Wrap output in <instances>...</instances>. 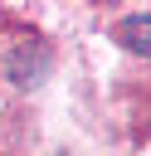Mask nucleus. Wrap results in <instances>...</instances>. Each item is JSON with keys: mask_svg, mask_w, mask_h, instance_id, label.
<instances>
[{"mask_svg": "<svg viewBox=\"0 0 151 156\" xmlns=\"http://www.w3.org/2000/svg\"><path fill=\"white\" fill-rule=\"evenodd\" d=\"M39 63H49V49H44V44L15 54V58H10V78H19V83H39V73H44Z\"/></svg>", "mask_w": 151, "mask_h": 156, "instance_id": "f257e3e1", "label": "nucleus"}, {"mask_svg": "<svg viewBox=\"0 0 151 156\" xmlns=\"http://www.w3.org/2000/svg\"><path fill=\"white\" fill-rule=\"evenodd\" d=\"M122 44H127L132 54L151 58V15H132V20L122 24Z\"/></svg>", "mask_w": 151, "mask_h": 156, "instance_id": "f03ea898", "label": "nucleus"}]
</instances>
